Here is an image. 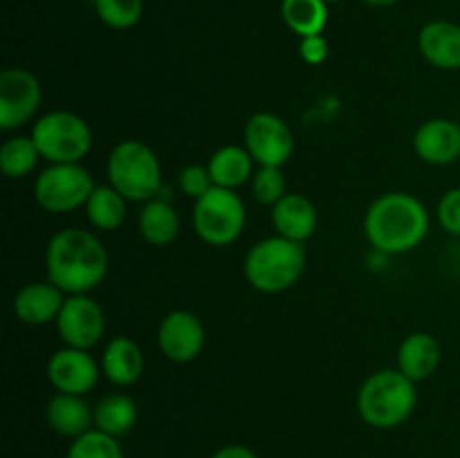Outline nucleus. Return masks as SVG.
Segmentation results:
<instances>
[{
  "label": "nucleus",
  "mask_w": 460,
  "mask_h": 458,
  "mask_svg": "<svg viewBox=\"0 0 460 458\" xmlns=\"http://www.w3.org/2000/svg\"><path fill=\"white\" fill-rule=\"evenodd\" d=\"M63 304H66L63 290H58L54 283H27L13 296V313L22 323L45 326L49 321H57Z\"/></svg>",
  "instance_id": "nucleus-15"
},
{
  "label": "nucleus",
  "mask_w": 460,
  "mask_h": 458,
  "mask_svg": "<svg viewBox=\"0 0 460 458\" xmlns=\"http://www.w3.org/2000/svg\"><path fill=\"white\" fill-rule=\"evenodd\" d=\"M205 326L198 314L189 310H173L162 319L157 328V344L166 359L175 364H189L205 348Z\"/></svg>",
  "instance_id": "nucleus-12"
},
{
  "label": "nucleus",
  "mask_w": 460,
  "mask_h": 458,
  "mask_svg": "<svg viewBox=\"0 0 460 458\" xmlns=\"http://www.w3.org/2000/svg\"><path fill=\"white\" fill-rule=\"evenodd\" d=\"M440 364V344L429 332H411L400 344L398 350V371L411 382H422L431 377V373Z\"/></svg>",
  "instance_id": "nucleus-20"
},
{
  "label": "nucleus",
  "mask_w": 460,
  "mask_h": 458,
  "mask_svg": "<svg viewBox=\"0 0 460 458\" xmlns=\"http://www.w3.org/2000/svg\"><path fill=\"white\" fill-rule=\"evenodd\" d=\"M108 182L126 200L148 202L162 187V164L151 146L139 139H124L108 157Z\"/></svg>",
  "instance_id": "nucleus-5"
},
{
  "label": "nucleus",
  "mask_w": 460,
  "mask_h": 458,
  "mask_svg": "<svg viewBox=\"0 0 460 458\" xmlns=\"http://www.w3.org/2000/svg\"><path fill=\"white\" fill-rule=\"evenodd\" d=\"M413 148L427 164H452L460 157V126L449 119L425 121L413 135Z\"/></svg>",
  "instance_id": "nucleus-14"
},
{
  "label": "nucleus",
  "mask_w": 460,
  "mask_h": 458,
  "mask_svg": "<svg viewBox=\"0 0 460 458\" xmlns=\"http://www.w3.org/2000/svg\"><path fill=\"white\" fill-rule=\"evenodd\" d=\"M283 22L296 36H317L326 30L328 3L326 0H283L281 3Z\"/></svg>",
  "instance_id": "nucleus-25"
},
{
  "label": "nucleus",
  "mask_w": 460,
  "mask_h": 458,
  "mask_svg": "<svg viewBox=\"0 0 460 458\" xmlns=\"http://www.w3.org/2000/svg\"><path fill=\"white\" fill-rule=\"evenodd\" d=\"M367 4H373V7H391V4H395L398 0H364Z\"/></svg>",
  "instance_id": "nucleus-34"
},
{
  "label": "nucleus",
  "mask_w": 460,
  "mask_h": 458,
  "mask_svg": "<svg viewBox=\"0 0 460 458\" xmlns=\"http://www.w3.org/2000/svg\"><path fill=\"white\" fill-rule=\"evenodd\" d=\"M317 209L301 193H286L272 207V223L279 236L305 242L317 232Z\"/></svg>",
  "instance_id": "nucleus-16"
},
{
  "label": "nucleus",
  "mask_w": 460,
  "mask_h": 458,
  "mask_svg": "<svg viewBox=\"0 0 460 458\" xmlns=\"http://www.w3.org/2000/svg\"><path fill=\"white\" fill-rule=\"evenodd\" d=\"M126 198L111 184L94 187L93 196L85 202V216L90 225L102 232H115L126 220Z\"/></svg>",
  "instance_id": "nucleus-24"
},
{
  "label": "nucleus",
  "mask_w": 460,
  "mask_h": 458,
  "mask_svg": "<svg viewBox=\"0 0 460 458\" xmlns=\"http://www.w3.org/2000/svg\"><path fill=\"white\" fill-rule=\"evenodd\" d=\"M286 175H283L281 166H261L252 178V191L261 205H277L283 196H286Z\"/></svg>",
  "instance_id": "nucleus-29"
},
{
  "label": "nucleus",
  "mask_w": 460,
  "mask_h": 458,
  "mask_svg": "<svg viewBox=\"0 0 460 458\" xmlns=\"http://www.w3.org/2000/svg\"><path fill=\"white\" fill-rule=\"evenodd\" d=\"M108 250L88 229H61L45 250L48 281L67 295H88L108 274Z\"/></svg>",
  "instance_id": "nucleus-1"
},
{
  "label": "nucleus",
  "mask_w": 460,
  "mask_h": 458,
  "mask_svg": "<svg viewBox=\"0 0 460 458\" xmlns=\"http://www.w3.org/2000/svg\"><path fill=\"white\" fill-rule=\"evenodd\" d=\"M247 283L265 295H279L290 290L305 272L304 242L283 236L263 238L256 242L243 263Z\"/></svg>",
  "instance_id": "nucleus-3"
},
{
  "label": "nucleus",
  "mask_w": 460,
  "mask_h": 458,
  "mask_svg": "<svg viewBox=\"0 0 460 458\" xmlns=\"http://www.w3.org/2000/svg\"><path fill=\"white\" fill-rule=\"evenodd\" d=\"M31 139L49 164H79L93 148L88 121L70 110H54L36 119Z\"/></svg>",
  "instance_id": "nucleus-6"
},
{
  "label": "nucleus",
  "mask_w": 460,
  "mask_h": 458,
  "mask_svg": "<svg viewBox=\"0 0 460 458\" xmlns=\"http://www.w3.org/2000/svg\"><path fill=\"white\" fill-rule=\"evenodd\" d=\"M193 229L207 245H232L245 229V205L241 196L232 189H209L193 205Z\"/></svg>",
  "instance_id": "nucleus-7"
},
{
  "label": "nucleus",
  "mask_w": 460,
  "mask_h": 458,
  "mask_svg": "<svg viewBox=\"0 0 460 458\" xmlns=\"http://www.w3.org/2000/svg\"><path fill=\"white\" fill-rule=\"evenodd\" d=\"M326 3H340V0H326Z\"/></svg>",
  "instance_id": "nucleus-35"
},
{
  "label": "nucleus",
  "mask_w": 460,
  "mask_h": 458,
  "mask_svg": "<svg viewBox=\"0 0 460 458\" xmlns=\"http://www.w3.org/2000/svg\"><path fill=\"white\" fill-rule=\"evenodd\" d=\"M102 373L115 386H130L142 377L144 353L130 337H112L102 355Z\"/></svg>",
  "instance_id": "nucleus-19"
},
{
  "label": "nucleus",
  "mask_w": 460,
  "mask_h": 458,
  "mask_svg": "<svg viewBox=\"0 0 460 458\" xmlns=\"http://www.w3.org/2000/svg\"><path fill=\"white\" fill-rule=\"evenodd\" d=\"M137 422V404L126 393H108L94 404V429L108 436H126Z\"/></svg>",
  "instance_id": "nucleus-23"
},
{
  "label": "nucleus",
  "mask_w": 460,
  "mask_h": 458,
  "mask_svg": "<svg viewBox=\"0 0 460 458\" xmlns=\"http://www.w3.org/2000/svg\"><path fill=\"white\" fill-rule=\"evenodd\" d=\"M416 402V382L394 368L368 375L358 393L359 416L376 429H394L407 422Z\"/></svg>",
  "instance_id": "nucleus-4"
},
{
  "label": "nucleus",
  "mask_w": 460,
  "mask_h": 458,
  "mask_svg": "<svg viewBox=\"0 0 460 458\" xmlns=\"http://www.w3.org/2000/svg\"><path fill=\"white\" fill-rule=\"evenodd\" d=\"M137 229L144 241L151 242V245H171L180 233V216L171 202L153 198L139 211Z\"/></svg>",
  "instance_id": "nucleus-22"
},
{
  "label": "nucleus",
  "mask_w": 460,
  "mask_h": 458,
  "mask_svg": "<svg viewBox=\"0 0 460 458\" xmlns=\"http://www.w3.org/2000/svg\"><path fill=\"white\" fill-rule=\"evenodd\" d=\"M45 420H48L49 429L57 431L58 436H66V438L75 440L93 429L94 409H90L84 395L57 393L48 402Z\"/></svg>",
  "instance_id": "nucleus-18"
},
{
  "label": "nucleus",
  "mask_w": 460,
  "mask_h": 458,
  "mask_svg": "<svg viewBox=\"0 0 460 458\" xmlns=\"http://www.w3.org/2000/svg\"><path fill=\"white\" fill-rule=\"evenodd\" d=\"M418 48L431 66L440 70L460 67V25L449 21H431L418 34Z\"/></svg>",
  "instance_id": "nucleus-17"
},
{
  "label": "nucleus",
  "mask_w": 460,
  "mask_h": 458,
  "mask_svg": "<svg viewBox=\"0 0 460 458\" xmlns=\"http://www.w3.org/2000/svg\"><path fill=\"white\" fill-rule=\"evenodd\" d=\"M40 81L25 67H7L0 75V128L16 130L36 115L40 106Z\"/></svg>",
  "instance_id": "nucleus-10"
},
{
  "label": "nucleus",
  "mask_w": 460,
  "mask_h": 458,
  "mask_svg": "<svg viewBox=\"0 0 460 458\" xmlns=\"http://www.w3.org/2000/svg\"><path fill=\"white\" fill-rule=\"evenodd\" d=\"M45 373H48L49 384L58 393L85 395L90 389H94L102 368L88 350L66 346L49 357Z\"/></svg>",
  "instance_id": "nucleus-13"
},
{
  "label": "nucleus",
  "mask_w": 460,
  "mask_h": 458,
  "mask_svg": "<svg viewBox=\"0 0 460 458\" xmlns=\"http://www.w3.org/2000/svg\"><path fill=\"white\" fill-rule=\"evenodd\" d=\"M97 16L112 30H128L142 21L144 0H94Z\"/></svg>",
  "instance_id": "nucleus-28"
},
{
  "label": "nucleus",
  "mask_w": 460,
  "mask_h": 458,
  "mask_svg": "<svg viewBox=\"0 0 460 458\" xmlns=\"http://www.w3.org/2000/svg\"><path fill=\"white\" fill-rule=\"evenodd\" d=\"M245 148L261 166H283L295 151V137L286 121L274 112H256L243 130Z\"/></svg>",
  "instance_id": "nucleus-9"
},
{
  "label": "nucleus",
  "mask_w": 460,
  "mask_h": 458,
  "mask_svg": "<svg viewBox=\"0 0 460 458\" xmlns=\"http://www.w3.org/2000/svg\"><path fill=\"white\" fill-rule=\"evenodd\" d=\"M364 232L368 242L382 254H407L427 238L429 214L411 193L391 191L368 207Z\"/></svg>",
  "instance_id": "nucleus-2"
},
{
  "label": "nucleus",
  "mask_w": 460,
  "mask_h": 458,
  "mask_svg": "<svg viewBox=\"0 0 460 458\" xmlns=\"http://www.w3.org/2000/svg\"><path fill=\"white\" fill-rule=\"evenodd\" d=\"M211 458H259L254 454V449H250L247 445H225L218 452L211 454Z\"/></svg>",
  "instance_id": "nucleus-33"
},
{
  "label": "nucleus",
  "mask_w": 460,
  "mask_h": 458,
  "mask_svg": "<svg viewBox=\"0 0 460 458\" xmlns=\"http://www.w3.org/2000/svg\"><path fill=\"white\" fill-rule=\"evenodd\" d=\"M299 54L310 66H319V63H323L328 58V40L323 39V34L305 36V39H301Z\"/></svg>",
  "instance_id": "nucleus-32"
},
{
  "label": "nucleus",
  "mask_w": 460,
  "mask_h": 458,
  "mask_svg": "<svg viewBox=\"0 0 460 458\" xmlns=\"http://www.w3.org/2000/svg\"><path fill=\"white\" fill-rule=\"evenodd\" d=\"M66 458H124V452L115 436L90 429L88 434L72 440Z\"/></svg>",
  "instance_id": "nucleus-27"
},
{
  "label": "nucleus",
  "mask_w": 460,
  "mask_h": 458,
  "mask_svg": "<svg viewBox=\"0 0 460 458\" xmlns=\"http://www.w3.org/2000/svg\"><path fill=\"white\" fill-rule=\"evenodd\" d=\"M438 223L452 236H460V187L449 189L438 202Z\"/></svg>",
  "instance_id": "nucleus-31"
},
{
  "label": "nucleus",
  "mask_w": 460,
  "mask_h": 458,
  "mask_svg": "<svg viewBox=\"0 0 460 458\" xmlns=\"http://www.w3.org/2000/svg\"><path fill=\"white\" fill-rule=\"evenodd\" d=\"M93 191V175L81 164H49L34 184L36 202L49 214H70L85 207Z\"/></svg>",
  "instance_id": "nucleus-8"
},
{
  "label": "nucleus",
  "mask_w": 460,
  "mask_h": 458,
  "mask_svg": "<svg viewBox=\"0 0 460 458\" xmlns=\"http://www.w3.org/2000/svg\"><path fill=\"white\" fill-rule=\"evenodd\" d=\"M58 335L70 348L88 350L102 341L106 332L103 308L88 295H70L57 317Z\"/></svg>",
  "instance_id": "nucleus-11"
},
{
  "label": "nucleus",
  "mask_w": 460,
  "mask_h": 458,
  "mask_svg": "<svg viewBox=\"0 0 460 458\" xmlns=\"http://www.w3.org/2000/svg\"><path fill=\"white\" fill-rule=\"evenodd\" d=\"M178 184L180 189H182L184 196L193 198V200H198V198L205 196L209 189H214V180H211L209 169L200 164L184 166V169L180 171Z\"/></svg>",
  "instance_id": "nucleus-30"
},
{
  "label": "nucleus",
  "mask_w": 460,
  "mask_h": 458,
  "mask_svg": "<svg viewBox=\"0 0 460 458\" xmlns=\"http://www.w3.org/2000/svg\"><path fill=\"white\" fill-rule=\"evenodd\" d=\"M207 169L214 180V187L236 191L247 180L254 178V171H252L254 169V157L250 155L245 146H223L211 155Z\"/></svg>",
  "instance_id": "nucleus-21"
},
{
  "label": "nucleus",
  "mask_w": 460,
  "mask_h": 458,
  "mask_svg": "<svg viewBox=\"0 0 460 458\" xmlns=\"http://www.w3.org/2000/svg\"><path fill=\"white\" fill-rule=\"evenodd\" d=\"M39 160L40 153L31 137H12L0 148V169L12 180L30 175L36 169Z\"/></svg>",
  "instance_id": "nucleus-26"
}]
</instances>
